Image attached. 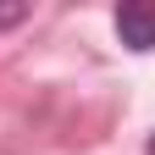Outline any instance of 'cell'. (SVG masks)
Segmentation results:
<instances>
[{"label":"cell","mask_w":155,"mask_h":155,"mask_svg":"<svg viewBox=\"0 0 155 155\" xmlns=\"http://www.w3.org/2000/svg\"><path fill=\"white\" fill-rule=\"evenodd\" d=\"M116 33L127 50H155V0H127L116 6Z\"/></svg>","instance_id":"6da1fadb"},{"label":"cell","mask_w":155,"mask_h":155,"mask_svg":"<svg viewBox=\"0 0 155 155\" xmlns=\"http://www.w3.org/2000/svg\"><path fill=\"white\" fill-rule=\"evenodd\" d=\"M150 155H155V139H150Z\"/></svg>","instance_id":"3957f363"},{"label":"cell","mask_w":155,"mask_h":155,"mask_svg":"<svg viewBox=\"0 0 155 155\" xmlns=\"http://www.w3.org/2000/svg\"><path fill=\"white\" fill-rule=\"evenodd\" d=\"M28 17V6H17V0H6V6H0V28H17Z\"/></svg>","instance_id":"7a4b0ae2"}]
</instances>
